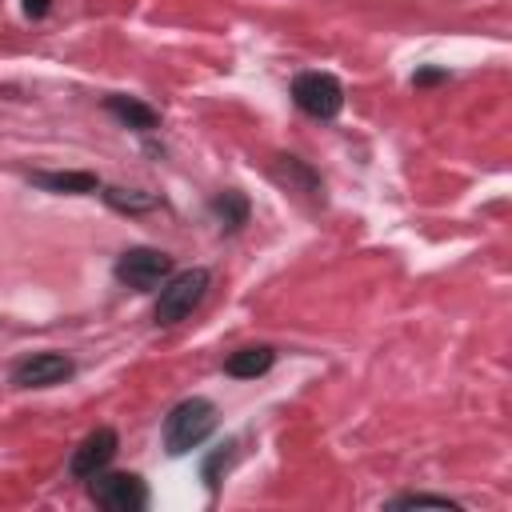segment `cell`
<instances>
[{
	"mask_svg": "<svg viewBox=\"0 0 512 512\" xmlns=\"http://www.w3.org/2000/svg\"><path fill=\"white\" fill-rule=\"evenodd\" d=\"M212 432H216V404L204 400V396H192V400H180L168 412V420H164V448L172 456H184V452L200 448Z\"/></svg>",
	"mask_w": 512,
	"mask_h": 512,
	"instance_id": "obj_1",
	"label": "cell"
},
{
	"mask_svg": "<svg viewBox=\"0 0 512 512\" xmlns=\"http://www.w3.org/2000/svg\"><path fill=\"white\" fill-rule=\"evenodd\" d=\"M208 292V272L204 268H188V272H176L172 280H164L160 288V300H156V324H176L184 320Z\"/></svg>",
	"mask_w": 512,
	"mask_h": 512,
	"instance_id": "obj_2",
	"label": "cell"
},
{
	"mask_svg": "<svg viewBox=\"0 0 512 512\" xmlns=\"http://www.w3.org/2000/svg\"><path fill=\"white\" fill-rule=\"evenodd\" d=\"M92 500L108 512H140L148 504V488L136 472H96Z\"/></svg>",
	"mask_w": 512,
	"mask_h": 512,
	"instance_id": "obj_3",
	"label": "cell"
},
{
	"mask_svg": "<svg viewBox=\"0 0 512 512\" xmlns=\"http://www.w3.org/2000/svg\"><path fill=\"white\" fill-rule=\"evenodd\" d=\"M168 272H172V256L160 252V248H128L116 260V280L128 284V288H140V292L164 284Z\"/></svg>",
	"mask_w": 512,
	"mask_h": 512,
	"instance_id": "obj_4",
	"label": "cell"
},
{
	"mask_svg": "<svg viewBox=\"0 0 512 512\" xmlns=\"http://www.w3.org/2000/svg\"><path fill=\"white\" fill-rule=\"evenodd\" d=\"M292 100H296L308 116L332 120V116L340 112V104H344V92H340V80H336V76H328V72H304V76H296V84H292Z\"/></svg>",
	"mask_w": 512,
	"mask_h": 512,
	"instance_id": "obj_5",
	"label": "cell"
},
{
	"mask_svg": "<svg viewBox=\"0 0 512 512\" xmlns=\"http://www.w3.org/2000/svg\"><path fill=\"white\" fill-rule=\"evenodd\" d=\"M112 456H116V432H112V428H96V432H88V436L80 440V448L72 452L68 472H72L76 480H92L96 472L108 468Z\"/></svg>",
	"mask_w": 512,
	"mask_h": 512,
	"instance_id": "obj_6",
	"label": "cell"
},
{
	"mask_svg": "<svg viewBox=\"0 0 512 512\" xmlns=\"http://www.w3.org/2000/svg\"><path fill=\"white\" fill-rule=\"evenodd\" d=\"M68 372H72V360L68 356H60V352H36L24 364H16L12 384L16 388H48V384H60Z\"/></svg>",
	"mask_w": 512,
	"mask_h": 512,
	"instance_id": "obj_7",
	"label": "cell"
},
{
	"mask_svg": "<svg viewBox=\"0 0 512 512\" xmlns=\"http://www.w3.org/2000/svg\"><path fill=\"white\" fill-rule=\"evenodd\" d=\"M272 368V348H240V352H232L228 356V364H224V372L228 376H236V380H256V376H264Z\"/></svg>",
	"mask_w": 512,
	"mask_h": 512,
	"instance_id": "obj_8",
	"label": "cell"
},
{
	"mask_svg": "<svg viewBox=\"0 0 512 512\" xmlns=\"http://www.w3.org/2000/svg\"><path fill=\"white\" fill-rule=\"evenodd\" d=\"M108 112H112L116 120H124L128 128H136V132H152V128L160 124V116H156L148 104L132 100V96H108Z\"/></svg>",
	"mask_w": 512,
	"mask_h": 512,
	"instance_id": "obj_9",
	"label": "cell"
},
{
	"mask_svg": "<svg viewBox=\"0 0 512 512\" xmlns=\"http://www.w3.org/2000/svg\"><path fill=\"white\" fill-rule=\"evenodd\" d=\"M32 180H36L40 188L72 192V196H80V192H96V176H92V172H36Z\"/></svg>",
	"mask_w": 512,
	"mask_h": 512,
	"instance_id": "obj_10",
	"label": "cell"
},
{
	"mask_svg": "<svg viewBox=\"0 0 512 512\" xmlns=\"http://www.w3.org/2000/svg\"><path fill=\"white\" fill-rule=\"evenodd\" d=\"M104 200L120 212H152L160 204L152 192H140V188H104Z\"/></svg>",
	"mask_w": 512,
	"mask_h": 512,
	"instance_id": "obj_11",
	"label": "cell"
},
{
	"mask_svg": "<svg viewBox=\"0 0 512 512\" xmlns=\"http://www.w3.org/2000/svg\"><path fill=\"white\" fill-rule=\"evenodd\" d=\"M216 212L224 216V224H228V228H240V224H244V216H248V204H244V196H240V192H224V196L216 200Z\"/></svg>",
	"mask_w": 512,
	"mask_h": 512,
	"instance_id": "obj_12",
	"label": "cell"
},
{
	"mask_svg": "<svg viewBox=\"0 0 512 512\" xmlns=\"http://www.w3.org/2000/svg\"><path fill=\"white\" fill-rule=\"evenodd\" d=\"M392 508H440V512H456L460 504L448 500V496H424V492H416V496H400V500H392Z\"/></svg>",
	"mask_w": 512,
	"mask_h": 512,
	"instance_id": "obj_13",
	"label": "cell"
},
{
	"mask_svg": "<svg viewBox=\"0 0 512 512\" xmlns=\"http://www.w3.org/2000/svg\"><path fill=\"white\" fill-rule=\"evenodd\" d=\"M24 12L28 16H44L48 12V0H24Z\"/></svg>",
	"mask_w": 512,
	"mask_h": 512,
	"instance_id": "obj_14",
	"label": "cell"
},
{
	"mask_svg": "<svg viewBox=\"0 0 512 512\" xmlns=\"http://www.w3.org/2000/svg\"><path fill=\"white\" fill-rule=\"evenodd\" d=\"M436 80H444V72H432V68H428V72L416 76V84H436Z\"/></svg>",
	"mask_w": 512,
	"mask_h": 512,
	"instance_id": "obj_15",
	"label": "cell"
}]
</instances>
